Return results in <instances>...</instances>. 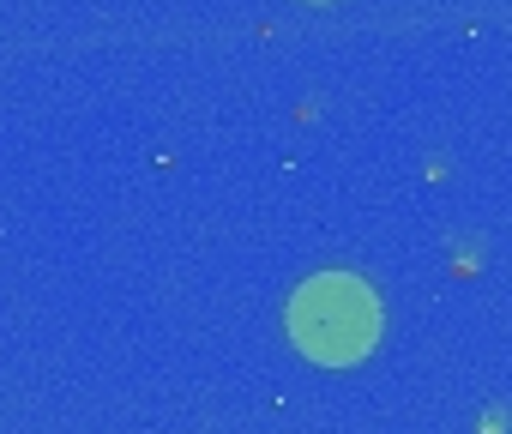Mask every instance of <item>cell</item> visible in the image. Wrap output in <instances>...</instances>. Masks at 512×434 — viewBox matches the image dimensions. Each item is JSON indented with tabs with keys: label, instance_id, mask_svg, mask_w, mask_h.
I'll use <instances>...</instances> for the list:
<instances>
[{
	"label": "cell",
	"instance_id": "cell-1",
	"mask_svg": "<svg viewBox=\"0 0 512 434\" xmlns=\"http://www.w3.org/2000/svg\"><path fill=\"white\" fill-rule=\"evenodd\" d=\"M290 338L320 368H350L380 344V296L356 272H320L290 296Z\"/></svg>",
	"mask_w": 512,
	"mask_h": 434
}]
</instances>
